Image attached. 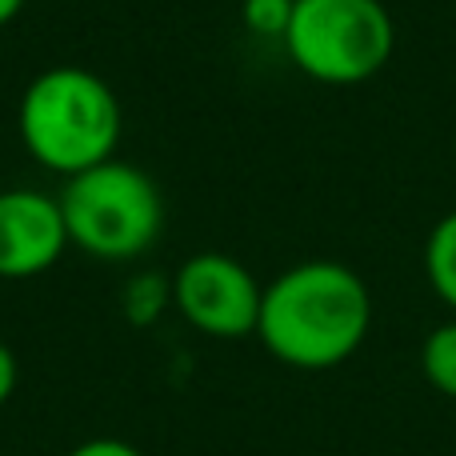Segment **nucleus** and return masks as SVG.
Returning a JSON list of instances; mask_svg holds the SVG:
<instances>
[{"label":"nucleus","instance_id":"1","mask_svg":"<svg viewBox=\"0 0 456 456\" xmlns=\"http://www.w3.org/2000/svg\"><path fill=\"white\" fill-rule=\"evenodd\" d=\"M372 329V292L340 260H300L265 284L256 337L297 372H329L356 356Z\"/></svg>","mask_w":456,"mask_h":456},{"label":"nucleus","instance_id":"2","mask_svg":"<svg viewBox=\"0 0 456 456\" xmlns=\"http://www.w3.org/2000/svg\"><path fill=\"white\" fill-rule=\"evenodd\" d=\"M16 128L28 157L64 181L117 157L125 136V109L109 80L80 64L48 69L24 88Z\"/></svg>","mask_w":456,"mask_h":456},{"label":"nucleus","instance_id":"3","mask_svg":"<svg viewBox=\"0 0 456 456\" xmlns=\"http://www.w3.org/2000/svg\"><path fill=\"white\" fill-rule=\"evenodd\" d=\"M61 213L69 228V244L96 260H136L165 232V197L144 168L128 160L77 173L61 189Z\"/></svg>","mask_w":456,"mask_h":456},{"label":"nucleus","instance_id":"4","mask_svg":"<svg viewBox=\"0 0 456 456\" xmlns=\"http://www.w3.org/2000/svg\"><path fill=\"white\" fill-rule=\"evenodd\" d=\"M281 45L308 80L348 88L393 61L396 20L385 0H297Z\"/></svg>","mask_w":456,"mask_h":456},{"label":"nucleus","instance_id":"5","mask_svg":"<svg viewBox=\"0 0 456 456\" xmlns=\"http://www.w3.org/2000/svg\"><path fill=\"white\" fill-rule=\"evenodd\" d=\"M265 284L228 252H197L173 273V308L213 340L256 337Z\"/></svg>","mask_w":456,"mask_h":456},{"label":"nucleus","instance_id":"6","mask_svg":"<svg viewBox=\"0 0 456 456\" xmlns=\"http://www.w3.org/2000/svg\"><path fill=\"white\" fill-rule=\"evenodd\" d=\"M69 248L61 200L37 189H0V281H28Z\"/></svg>","mask_w":456,"mask_h":456},{"label":"nucleus","instance_id":"7","mask_svg":"<svg viewBox=\"0 0 456 456\" xmlns=\"http://www.w3.org/2000/svg\"><path fill=\"white\" fill-rule=\"evenodd\" d=\"M425 281L436 300L456 313V208L444 213L425 236Z\"/></svg>","mask_w":456,"mask_h":456},{"label":"nucleus","instance_id":"8","mask_svg":"<svg viewBox=\"0 0 456 456\" xmlns=\"http://www.w3.org/2000/svg\"><path fill=\"white\" fill-rule=\"evenodd\" d=\"M420 372L441 396L456 401V321L436 324L420 345Z\"/></svg>","mask_w":456,"mask_h":456},{"label":"nucleus","instance_id":"9","mask_svg":"<svg viewBox=\"0 0 456 456\" xmlns=\"http://www.w3.org/2000/svg\"><path fill=\"white\" fill-rule=\"evenodd\" d=\"M168 305H173V281L152 276V273L128 281V289H125V316L133 324H152Z\"/></svg>","mask_w":456,"mask_h":456},{"label":"nucleus","instance_id":"10","mask_svg":"<svg viewBox=\"0 0 456 456\" xmlns=\"http://www.w3.org/2000/svg\"><path fill=\"white\" fill-rule=\"evenodd\" d=\"M297 0H240V20L252 37L260 40H284Z\"/></svg>","mask_w":456,"mask_h":456},{"label":"nucleus","instance_id":"11","mask_svg":"<svg viewBox=\"0 0 456 456\" xmlns=\"http://www.w3.org/2000/svg\"><path fill=\"white\" fill-rule=\"evenodd\" d=\"M69 456H141V449H133L128 441H117V436H93V441L77 444Z\"/></svg>","mask_w":456,"mask_h":456},{"label":"nucleus","instance_id":"12","mask_svg":"<svg viewBox=\"0 0 456 456\" xmlns=\"http://www.w3.org/2000/svg\"><path fill=\"white\" fill-rule=\"evenodd\" d=\"M16 377H20V369H16V356H12V348L0 340V409H4L8 401H12V393H16Z\"/></svg>","mask_w":456,"mask_h":456},{"label":"nucleus","instance_id":"13","mask_svg":"<svg viewBox=\"0 0 456 456\" xmlns=\"http://www.w3.org/2000/svg\"><path fill=\"white\" fill-rule=\"evenodd\" d=\"M24 4H28V0H0V28H4V24H12L16 16H20Z\"/></svg>","mask_w":456,"mask_h":456}]
</instances>
